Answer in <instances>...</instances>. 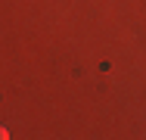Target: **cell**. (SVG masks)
<instances>
[{
  "label": "cell",
  "instance_id": "obj_1",
  "mask_svg": "<svg viewBox=\"0 0 146 140\" xmlns=\"http://www.w3.org/2000/svg\"><path fill=\"white\" fill-rule=\"evenodd\" d=\"M9 137V134H6V128H0V140H6Z\"/></svg>",
  "mask_w": 146,
  "mask_h": 140
}]
</instances>
